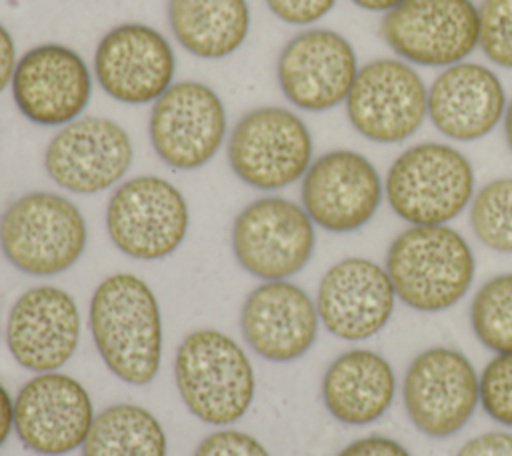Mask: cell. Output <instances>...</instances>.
<instances>
[{
	"label": "cell",
	"mask_w": 512,
	"mask_h": 456,
	"mask_svg": "<svg viewBox=\"0 0 512 456\" xmlns=\"http://www.w3.org/2000/svg\"><path fill=\"white\" fill-rule=\"evenodd\" d=\"M88 326L98 356L126 384L152 382L162 362V314L154 290L132 272L106 276L92 292Z\"/></svg>",
	"instance_id": "6da1fadb"
},
{
	"label": "cell",
	"mask_w": 512,
	"mask_h": 456,
	"mask_svg": "<svg viewBox=\"0 0 512 456\" xmlns=\"http://www.w3.org/2000/svg\"><path fill=\"white\" fill-rule=\"evenodd\" d=\"M384 270L396 298L416 312H442L472 286L476 260L448 224H410L388 246Z\"/></svg>",
	"instance_id": "7a4b0ae2"
},
{
	"label": "cell",
	"mask_w": 512,
	"mask_h": 456,
	"mask_svg": "<svg viewBox=\"0 0 512 456\" xmlns=\"http://www.w3.org/2000/svg\"><path fill=\"white\" fill-rule=\"evenodd\" d=\"M174 382L188 412L214 426L238 422L256 390L244 348L216 328H196L182 338L174 354Z\"/></svg>",
	"instance_id": "3957f363"
},
{
	"label": "cell",
	"mask_w": 512,
	"mask_h": 456,
	"mask_svg": "<svg viewBox=\"0 0 512 456\" xmlns=\"http://www.w3.org/2000/svg\"><path fill=\"white\" fill-rule=\"evenodd\" d=\"M88 226L62 194L34 190L18 196L0 216V250L20 272L56 276L84 254Z\"/></svg>",
	"instance_id": "277c9868"
},
{
	"label": "cell",
	"mask_w": 512,
	"mask_h": 456,
	"mask_svg": "<svg viewBox=\"0 0 512 456\" xmlns=\"http://www.w3.org/2000/svg\"><path fill=\"white\" fill-rule=\"evenodd\" d=\"M384 196L390 210L408 224H448L474 196V168L450 144L418 142L390 164Z\"/></svg>",
	"instance_id": "5b68a950"
},
{
	"label": "cell",
	"mask_w": 512,
	"mask_h": 456,
	"mask_svg": "<svg viewBox=\"0 0 512 456\" xmlns=\"http://www.w3.org/2000/svg\"><path fill=\"white\" fill-rule=\"evenodd\" d=\"M112 244L134 260H162L176 252L188 232V202L166 178L140 174L124 180L106 204Z\"/></svg>",
	"instance_id": "8992f818"
},
{
	"label": "cell",
	"mask_w": 512,
	"mask_h": 456,
	"mask_svg": "<svg viewBox=\"0 0 512 456\" xmlns=\"http://www.w3.org/2000/svg\"><path fill=\"white\" fill-rule=\"evenodd\" d=\"M306 122L282 106H258L240 116L228 136L232 172L256 190H280L304 176L312 162Z\"/></svg>",
	"instance_id": "52a82bcc"
},
{
	"label": "cell",
	"mask_w": 512,
	"mask_h": 456,
	"mask_svg": "<svg viewBox=\"0 0 512 456\" xmlns=\"http://www.w3.org/2000/svg\"><path fill=\"white\" fill-rule=\"evenodd\" d=\"M230 244L248 274L260 280H288L310 262L316 232L300 204L284 196H262L238 212Z\"/></svg>",
	"instance_id": "ba28073f"
},
{
	"label": "cell",
	"mask_w": 512,
	"mask_h": 456,
	"mask_svg": "<svg viewBox=\"0 0 512 456\" xmlns=\"http://www.w3.org/2000/svg\"><path fill=\"white\" fill-rule=\"evenodd\" d=\"M380 34L400 60L446 68L478 48V6L472 0H402L384 12Z\"/></svg>",
	"instance_id": "9c48e42d"
},
{
	"label": "cell",
	"mask_w": 512,
	"mask_h": 456,
	"mask_svg": "<svg viewBox=\"0 0 512 456\" xmlns=\"http://www.w3.org/2000/svg\"><path fill=\"white\" fill-rule=\"evenodd\" d=\"M428 88L412 64L374 58L358 68L344 100L350 126L370 142L396 144L410 138L428 116Z\"/></svg>",
	"instance_id": "30bf717a"
},
{
	"label": "cell",
	"mask_w": 512,
	"mask_h": 456,
	"mask_svg": "<svg viewBox=\"0 0 512 456\" xmlns=\"http://www.w3.org/2000/svg\"><path fill=\"white\" fill-rule=\"evenodd\" d=\"M402 402L410 422L430 438L464 428L478 406V374L460 350L430 346L416 354L402 378Z\"/></svg>",
	"instance_id": "8fae6325"
},
{
	"label": "cell",
	"mask_w": 512,
	"mask_h": 456,
	"mask_svg": "<svg viewBox=\"0 0 512 456\" xmlns=\"http://www.w3.org/2000/svg\"><path fill=\"white\" fill-rule=\"evenodd\" d=\"M148 134L156 156L174 170L208 164L226 136V108L214 88L200 80H178L154 100Z\"/></svg>",
	"instance_id": "7c38bea8"
},
{
	"label": "cell",
	"mask_w": 512,
	"mask_h": 456,
	"mask_svg": "<svg viewBox=\"0 0 512 456\" xmlns=\"http://www.w3.org/2000/svg\"><path fill=\"white\" fill-rule=\"evenodd\" d=\"M94 416L82 382L58 370L34 374L14 396V432L40 456H64L80 448Z\"/></svg>",
	"instance_id": "4fadbf2b"
},
{
	"label": "cell",
	"mask_w": 512,
	"mask_h": 456,
	"mask_svg": "<svg viewBox=\"0 0 512 456\" xmlns=\"http://www.w3.org/2000/svg\"><path fill=\"white\" fill-rule=\"evenodd\" d=\"M384 194L376 166L360 152L336 148L308 166L300 184L302 208L310 220L336 234L366 226Z\"/></svg>",
	"instance_id": "5bb4252c"
},
{
	"label": "cell",
	"mask_w": 512,
	"mask_h": 456,
	"mask_svg": "<svg viewBox=\"0 0 512 456\" xmlns=\"http://www.w3.org/2000/svg\"><path fill=\"white\" fill-rule=\"evenodd\" d=\"M134 148L128 132L104 116H80L56 130L44 150L52 182L74 194H98L128 172Z\"/></svg>",
	"instance_id": "9a60e30c"
},
{
	"label": "cell",
	"mask_w": 512,
	"mask_h": 456,
	"mask_svg": "<svg viewBox=\"0 0 512 456\" xmlns=\"http://www.w3.org/2000/svg\"><path fill=\"white\" fill-rule=\"evenodd\" d=\"M10 90L26 120L38 126H64L86 110L92 72L74 48L44 42L18 58Z\"/></svg>",
	"instance_id": "2e32d148"
},
{
	"label": "cell",
	"mask_w": 512,
	"mask_h": 456,
	"mask_svg": "<svg viewBox=\"0 0 512 456\" xmlns=\"http://www.w3.org/2000/svg\"><path fill=\"white\" fill-rule=\"evenodd\" d=\"M358 68L348 38L330 28H306L282 46L276 78L292 106L326 112L346 100Z\"/></svg>",
	"instance_id": "e0dca14e"
},
{
	"label": "cell",
	"mask_w": 512,
	"mask_h": 456,
	"mask_svg": "<svg viewBox=\"0 0 512 456\" xmlns=\"http://www.w3.org/2000/svg\"><path fill=\"white\" fill-rule=\"evenodd\" d=\"M176 70L168 38L140 22L110 28L94 50V78L100 88L124 104H148L172 84Z\"/></svg>",
	"instance_id": "ac0fdd59"
},
{
	"label": "cell",
	"mask_w": 512,
	"mask_h": 456,
	"mask_svg": "<svg viewBox=\"0 0 512 456\" xmlns=\"http://www.w3.org/2000/svg\"><path fill=\"white\" fill-rule=\"evenodd\" d=\"M80 328L74 296L54 284H38L14 300L6 320V346L24 370L52 372L74 356Z\"/></svg>",
	"instance_id": "d6986e66"
},
{
	"label": "cell",
	"mask_w": 512,
	"mask_h": 456,
	"mask_svg": "<svg viewBox=\"0 0 512 456\" xmlns=\"http://www.w3.org/2000/svg\"><path fill=\"white\" fill-rule=\"evenodd\" d=\"M314 302L320 324L332 336L360 342L388 324L396 292L384 266L364 256H348L324 272Z\"/></svg>",
	"instance_id": "ffe728a7"
},
{
	"label": "cell",
	"mask_w": 512,
	"mask_h": 456,
	"mask_svg": "<svg viewBox=\"0 0 512 456\" xmlns=\"http://www.w3.org/2000/svg\"><path fill=\"white\" fill-rule=\"evenodd\" d=\"M318 310L310 294L290 280H264L240 310L242 338L268 362L304 356L318 334Z\"/></svg>",
	"instance_id": "44dd1931"
},
{
	"label": "cell",
	"mask_w": 512,
	"mask_h": 456,
	"mask_svg": "<svg viewBox=\"0 0 512 456\" xmlns=\"http://www.w3.org/2000/svg\"><path fill=\"white\" fill-rule=\"evenodd\" d=\"M506 92L496 72L478 62H458L438 72L428 88L432 126L450 140L472 142L504 118Z\"/></svg>",
	"instance_id": "7402d4cb"
},
{
	"label": "cell",
	"mask_w": 512,
	"mask_h": 456,
	"mask_svg": "<svg viewBox=\"0 0 512 456\" xmlns=\"http://www.w3.org/2000/svg\"><path fill=\"white\" fill-rule=\"evenodd\" d=\"M396 394L390 362L368 348L338 354L322 376V402L346 426H366L386 414Z\"/></svg>",
	"instance_id": "603a6c76"
},
{
	"label": "cell",
	"mask_w": 512,
	"mask_h": 456,
	"mask_svg": "<svg viewBox=\"0 0 512 456\" xmlns=\"http://www.w3.org/2000/svg\"><path fill=\"white\" fill-rule=\"evenodd\" d=\"M168 26L186 52L218 60L248 38L250 6L246 0H168Z\"/></svg>",
	"instance_id": "cb8c5ba5"
},
{
	"label": "cell",
	"mask_w": 512,
	"mask_h": 456,
	"mask_svg": "<svg viewBox=\"0 0 512 456\" xmlns=\"http://www.w3.org/2000/svg\"><path fill=\"white\" fill-rule=\"evenodd\" d=\"M82 456H166L160 420L140 404L118 402L100 410L80 446Z\"/></svg>",
	"instance_id": "d4e9b609"
},
{
	"label": "cell",
	"mask_w": 512,
	"mask_h": 456,
	"mask_svg": "<svg viewBox=\"0 0 512 456\" xmlns=\"http://www.w3.org/2000/svg\"><path fill=\"white\" fill-rule=\"evenodd\" d=\"M470 328L494 354L512 352V272L488 278L470 302Z\"/></svg>",
	"instance_id": "484cf974"
},
{
	"label": "cell",
	"mask_w": 512,
	"mask_h": 456,
	"mask_svg": "<svg viewBox=\"0 0 512 456\" xmlns=\"http://www.w3.org/2000/svg\"><path fill=\"white\" fill-rule=\"evenodd\" d=\"M468 206L474 236L494 252L512 254V176L486 182Z\"/></svg>",
	"instance_id": "4316f807"
},
{
	"label": "cell",
	"mask_w": 512,
	"mask_h": 456,
	"mask_svg": "<svg viewBox=\"0 0 512 456\" xmlns=\"http://www.w3.org/2000/svg\"><path fill=\"white\" fill-rule=\"evenodd\" d=\"M478 48L500 68L512 70V0H482Z\"/></svg>",
	"instance_id": "83f0119b"
},
{
	"label": "cell",
	"mask_w": 512,
	"mask_h": 456,
	"mask_svg": "<svg viewBox=\"0 0 512 456\" xmlns=\"http://www.w3.org/2000/svg\"><path fill=\"white\" fill-rule=\"evenodd\" d=\"M482 410L498 424L512 428V352L494 354L478 376Z\"/></svg>",
	"instance_id": "f1b7e54d"
},
{
	"label": "cell",
	"mask_w": 512,
	"mask_h": 456,
	"mask_svg": "<svg viewBox=\"0 0 512 456\" xmlns=\"http://www.w3.org/2000/svg\"><path fill=\"white\" fill-rule=\"evenodd\" d=\"M192 456H270V452L252 434L220 428L204 436Z\"/></svg>",
	"instance_id": "f546056e"
},
{
	"label": "cell",
	"mask_w": 512,
	"mask_h": 456,
	"mask_svg": "<svg viewBox=\"0 0 512 456\" xmlns=\"http://www.w3.org/2000/svg\"><path fill=\"white\" fill-rule=\"evenodd\" d=\"M268 10L282 22L294 26L314 24L324 18L336 0H264Z\"/></svg>",
	"instance_id": "4dcf8cb0"
},
{
	"label": "cell",
	"mask_w": 512,
	"mask_h": 456,
	"mask_svg": "<svg viewBox=\"0 0 512 456\" xmlns=\"http://www.w3.org/2000/svg\"><path fill=\"white\" fill-rule=\"evenodd\" d=\"M454 456H512V432L492 430L472 436Z\"/></svg>",
	"instance_id": "1f68e13d"
},
{
	"label": "cell",
	"mask_w": 512,
	"mask_h": 456,
	"mask_svg": "<svg viewBox=\"0 0 512 456\" xmlns=\"http://www.w3.org/2000/svg\"><path fill=\"white\" fill-rule=\"evenodd\" d=\"M336 456H412L404 444L390 436L370 434L352 440Z\"/></svg>",
	"instance_id": "d6a6232c"
},
{
	"label": "cell",
	"mask_w": 512,
	"mask_h": 456,
	"mask_svg": "<svg viewBox=\"0 0 512 456\" xmlns=\"http://www.w3.org/2000/svg\"><path fill=\"white\" fill-rule=\"evenodd\" d=\"M16 44L10 30L0 24V94L8 88L16 68Z\"/></svg>",
	"instance_id": "836d02e7"
},
{
	"label": "cell",
	"mask_w": 512,
	"mask_h": 456,
	"mask_svg": "<svg viewBox=\"0 0 512 456\" xmlns=\"http://www.w3.org/2000/svg\"><path fill=\"white\" fill-rule=\"evenodd\" d=\"M12 430H14V398L0 384V448L6 444Z\"/></svg>",
	"instance_id": "e575fe53"
},
{
	"label": "cell",
	"mask_w": 512,
	"mask_h": 456,
	"mask_svg": "<svg viewBox=\"0 0 512 456\" xmlns=\"http://www.w3.org/2000/svg\"><path fill=\"white\" fill-rule=\"evenodd\" d=\"M352 4H356L362 10H370V12H388L392 10L396 4H400L402 0H350Z\"/></svg>",
	"instance_id": "d590c367"
},
{
	"label": "cell",
	"mask_w": 512,
	"mask_h": 456,
	"mask_svg": "<svg viewBox=\"0 0 512 456\" xmlns=\"http://www.w3.org/2000/svg\"><path fill=\"white\" fill-rule=\"evenodd\" d=\"M502 122H504V138H506V144H508V148L512 152V100L506 104Z\"/></svg>",
	"instance_id": "8d00e7d4"
}]
</instances>
